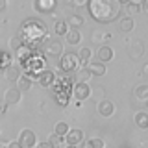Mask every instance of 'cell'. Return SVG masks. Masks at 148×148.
<instances>
[{
  "instance_id": "cell-1",
  "label": "cell",
  "mask_w": 148,
  "mask_h": 148,
  "mask_svg": "<svg viewBox=\"0 0 148 148\" xmlns=\"http://www.w3.org/2000/svg\"><path fill=\"white\" fill-rule=\"evenodd\" d=\"M21 37L22 45L30 46V48H37L48 39V28H46L45 22H41L39 18H26L21 26Z\"/></svg>"
},
{
  "instance_id": "cell-2",
  "label": "cell",
  "mask_w": 148,
  "mask_h": 148,
  "mask_svg": "<svg viewBox=\"0 0 148 148\" xmlns=\"http://www.w3.org/2000/svg\"><path fill=\"white\" fill-rule=\"evenodd\" d=\"M87 8H89L91 17L96 22H102V24L117 21L120 15V2L119 0H89Z\"/></svg>"
},
{
  "instance_id": "cell-3",
  "label": "cell",
  "mask_w": 148,
  "mask_h": 148,
  "mask_svg": "<svg viewBox=\"0 0 148 148\" xmlns=\"http://www.w3.org/2000/svg\"><path fill=\"white\" fill-rule=\"evenodd\" d=\"M22 69H24V72H34V74L43 72L46 69V56L39 48H35L32 52V56L26 59V63L22 65Z\"/></svg>"
},
{
  "instance_id": "cell-4",
  "label": "cell",
  "mask_w": 148,
  "mask_h": 148,
  "mask_svg": "<svg viewBox=\"0 0 148 148\" xmlns=\"http://www.w3.org/2000/svg\"><path fill=\"white\" fill-rule=\"evenodd\" d=\"M78 65H80V59H78V56L76 54H71V52H67V54H63L61 58H59V69H61L63 72H74L78 69Z\"/></svg>"
},
{
  "instance_id": "cell-5",
  "label": "cell",
  "mask_w": 148,
  "mask_h": 148,
  "mask_svg": "<svg viewBox=\"0 0 148 148\" xmlns=\"http://www.w3.org/2000/svg\"><path fill=\"white\" fill-rule=\"evenodd\" d=\"M72 87H74V82L71 76H56V82L52 85V91L54 95L56 92H65V95H72Z\"/></svg>"
},
{
  "instance_id": "cell-6",
  "label": "cell",
  "mask_w": 148,
  "mask_h": 148,
  "mask_svg": "<svg viewBox=\"0 0 148 148\" xmlns=\"http://www.w3.org/2000/svg\"><path fill=\"white\" fill-rule=\"evenodd\" d=\"M91 87H89V83H83V82H78V83H74V87H72V95L76 96V100L78 102H83V100H87L91 96Z\"/></svg>"
},
{
  "instance_id": "cell-7",
  "label": "cell",
  "mask_w": 148,
  "mask_h": 148,
  "mask_svg": "<svg viewBox=\"0 0 148 148\" xmlns=\"http://www.w3.org/2000/svg\"><path fill=\"white\" fill-rule=\"evenodd\" d=\"M34 8L37 13H54V9L58 8V0H34Z\"/></svg>"
},
{
  "instance_id": "cell-8",
  "label": "cell",
  "mask_w": 148,
  "mask_h": 148,
  "mask_svg": "<svg viewBox=\"0 0 148 148\" xmlns=\"http://www.w3.org/2000/svg\"><path fill=\"white\" fill-rule=\"evenodd\" d=\"M18 143H21L22 148H35V145H37V137H35V133L32 132V130L26 128V130H22V132H21Z\"/></svg>"
},
{
  "instance_id": "cell-9",
  "label": "cell",
  "mask_w": 148,
  "mask_h": 148,
  "mask_svg": "<svg viewBox=\"0 0 148 148\" xmlns=\"http://www.w3.org/2000/svg\"><path fill=\"white\" fill-rule=\"evenodd\" d=\"M45 56H48V58H59V56H63V45L59 41H48L45 45Z\"/></svg>"
},
{
  "instance_id": "cell-10",
  "label": "cell",
  "mask_w": 148,
  "mask_h": 148,
  "mask_svg": "<svg viewBox=\"0 0 148 148\" xmlns=\"http://www.w3.org/2000/svg\"><path fill=\"white\" fill-rule=\"evenodd\" d=\"M83 143V132L78 128L74 130H69L67 135H65V145H72V146H78Z\"/></svg>"
},
{
  "instance_id": "cell-11",
  "label": "cell",
  "mask_w": 148,
  "mask_h": 148,
  "mask_svg": "<svg viewBox=\"0 0 148 148\" xmlns=\"http://www.w3.org/2000/svg\"><path fill=\"white\" fill-rule=\"evenodd\" d=\"M37 82H39L43 87H52L54 82H56V72L50 71V69H45L43 72H39V78H37Z\"/></svg>"
},
{
  "instance_id": "cell-12",
  "label": "cell",
  "mask_w": 148,
  "mask_h": 148,
  "mask_svg": "<svg viewBox=\"0 0 148 148\" xmlns=\"http://www.w3.org/2000/svg\"><path fill=\"white\" fill-rule=\"evenodd\" d=\"M96 109H98V113L102 117H111V115L115 113V104L111 100H100L98 104H96Z\"/></svg>"
},
{
  "instance_id": "cell-13",
  "label": "cell",
  "mask_w": 148,
  "mask_h": 148,
  "mask_svg": "<svg viewBox=\"0 0 148 148\" xmlns=\"http://www.w3.org/2000/svg\"><path fill=\"white\" fill-rule=\"evenodd\" d=\"M32 52H34V48H30V46H26V45H22L18 50H15V58H17V63L21 65H24L26 63V59L32 56Z\"/></svg>"
},
{
  "instance_id": "cell-14",
  "label": "cell",
  "mask_w": 148,
  "mask_h": 148,
  "mask_svg": "<svg viewBox=\"0 0 148 148\" xmlns=\"http://www.w3.org/2000/svg\"><path fill=\"white\" fill-rule=\"evenodd\" d=\"M21 102V91L17 89V87H11V89L6 91V95H4V104L11 106V104H18Z\"/></svg>"
},
{
  "instance_id": "cell-15",
  "label": "cell",
  "mask_w": 148,
  "mask_h": 148,
  "mask_svg": "<svg viewBox=\"0 0 148 148\" xmlns=\"http://www.w3.org/2000/svg\"><path fill=\"white\" fill-rule=\"evenodd\" d=\"M85 67H87V71L91 72V76H104L106 74V65L100 63V61H91V63H87Z\"/></svg>"
},
{
  "instance_id": "cell-16",
  "label": "cell",
  "mask_w": 148,
  "mask_h": 148,
  "mask_svg": "<svg viewBox=\"0 0 148 148\" xmlns=\"http://www.w3.org/2000/svg\"><path fill=\"white\" fill-rule=\"evenodd\" d=\"M96 56H98L100 63L106 65L108 61H111V59H113V50H111L108 45H102L100 48H98V52H96Z\"/></svg>"
},
{
  "instance_id": "cell-17",
  "label": "cell",
  "mask_w": 148,
  "mask_h": 148,
  "mask_svg": "<svg viewBox=\"0 0 148 148\" xmlns=\"http://www.w3.org/2000/svg\"><path fill=\"white\" fill-rule=\"evenodd\" d=\"M128 54L132 56L133 59H139L143 54H145V46H143V43H139V41L132 43V45H130V48H128Z\"/></svg>"
},
{
  "instance_id": "cell-18",
  "label": "cell",
  "mask_w": 148,
  "mask_h": 148,
  "mask_svg": "<svg viewBox=\"0 0 148 148\" xmlns=\"http://www.w3.org/2000/svg\"><path fill=\"white\" fill-rule=\"evenodd\" d=\"M15 87H17L18 91H28V89L32 87V80H30V78L26 76L24 72H22L21 76L17 78V82H15Z\"/></svg>"
},
{
  "instance_id": "cell-19",
  "label": "cell",
  "mask_w": 148,
  "mask_h": 148,
  "mask_svg": "<svg viewBox=\"0 0 148 148\" xmlns=\"http://www.w3.org/2000/svg\"><path fill=\"white\" fill-rule=\"evenodd\" d=\"M65 39H67L69 45H78V43H80V39H82L80 30H76V28H69V32L65 34Z\"/></svg>"
},
{
  "instance_id": "cell-20",
  "label": "cell",
  "mask_w": 148,
  "mask_h": 148,
  "mask_svg": "<svg viewBox=\"0 0 148 148\" xmlns=\"http://www.w3.org/2000/svg\"><path fill=\"white\" fill-rule=\"evenodd\" d=\"M135 124L141 130H148V113H145V111H139V113L135 115Z\"/></svg>"
},
{
  "instance_id": "cell-21",
  "label": "cell",
  "mask_w": 148,
  "mask_h": 148,
  "mask_svg": "<svg viewBox=\"0 0 148 148\" xmlns=\"http://www.w3.org/2000/svg\"><path fill=\"white\" fill-rule=\"evenodd\" d=\"M133 26H135V22H133L132 17H122V18L119 21V28H120L122 32H132Z\"/></svg>"
},
{
  "instance_id": "cell-22",
  "label": "cell",
  "mask_w": 148,
  "mask_h": 148,
  "mask_svg": "<svg viewBox=\"0 0 148 148\" xmlns=\"http://www.w3.org/2000/svg\"><path fill=\"white\" fill-rule=\"evenodd\" d=\"M8 67H11V54L0 50V71H6Z\"/></svg>"
},
{
  "instance_id": "cell-23",
  "label": "cell",
  "mask_w": 148,
  "mask_h": 148,
  "mask_svg": "<svg viewBox=\"0 0 148 148\" xmlns=\"http://www.w3.org/2000/svg\"><path fill=\"white\" fill-rule=\"evenodd\" d=\"M67 32H69L67 21H56V24H54V34L56 35H65Z\"/></svg>"
},
{
  "instance_id": "cell-24",
  "label": "cell",
  "mask_w": 148,
  "mask_h": 148,
  "mask_svg": "<svg viewBox=\"0 0 148 148\" xmlns=\"http://www.w3.org/2000/svg\"><path fill=\"white\" fill-rule=\"evenodd\" d=\"M135 96L141 102H145L148 98V83H143V85H139L137 89H135Z\"/></svg>"
},
{
  "instance_id": "cell-25",
  "label": "cell",
  "mask_w": 148,
  "mask_h": 148,
  "mask_svg": "<svg viewBox=\"0 0 148 148\" xmlns=\"http://www.w3.org/2000/svg\"><path fill=\"white\" fill-rule=\"evenodd\" d=\"M48 143H50L54 148H63V146H65V137L52 133V135H50V139H48Z\"/></svg>"
},
{
  "instance_id": "cell-26",
  "label": "cell",
  "mask_w": 148,
  "mask_h": 148,
  "mask_svg": "<svg viewBox=\"0 0 148 148\" xmlns=\"http://www.w3.org/2000/svg\"><path fill=\"white\" fill-rule=\"evenodd\" d=\"M54 100L58 102V106L65 108V106L69 104V100H71V95H65V92H56V95H54Z\"/></svg>"
},
{
  "instance_id": "cell-27",
  "label": "cell",
  "mask_w": 148,
  "mask_h": 148,
  "mask_svg": "<svg viewBox=\"0 0 148 148\" xmlns=\"http://www.w3.org/2000/svg\"><path fill=\"white\" fill-rule=\"evenodd\" d=\"M69 130H71V128H69V124H67V122H58V124L54 126V133H56V135H61V137H65Z\"/></svg>"
},
{
  "instance_id": "cell-28",
  "label": "cell",
  "mask_w": 148,
  "mask_h": 148,
  "mask_svg": "<svg viewBox=\"0 0 148 148\" xmlns=\"http://www.w3.org/2000/svg\"><path fill=\"white\" fill-rule=\"evenodd\" d=\"M91 56H92V52H91V48H87V46H83V48L80 50V54H78V59H80L82 63H89V59H91Z\"/></svg>"
},
{
  "instance_id": "cell-29",
  "label": "cell",
  "mask_w": 148,
  "mask_h": 148,
  "mask_svg": "<svg viewBox=\"0 0 148 148\" xmlns=\"http://www.w3.org/2000/svg\"><path fill=\"white\" fill-rule=\"evenodd\" d=\"M67 24H69V28H76V30H78V28L83 24V18L80 15H71L69 21H67Z\"/></svg>"
},
{
  "instance_id": "cell-30",
  "label": "cell",
  "mask_w": 148,
  "mask_h": 148,
  "mask_svg": "<svg viewBox=\"0 0 148 148\" xmlns=\"http://www.w3.org/2000/svg\"><path fill=\"white\" fill-rule=\"evenodd\" d=\"M18 76H21V74H18V71H17L15 67H13V65L6 69V78H8V80H11V82L15 80V82H17V78H18Z\"/></svg>"
},
{
  "instance_id": "cell-31",
  "label": "cell",
  "mask_w": 148,
  "mask_h": 148,
  "mask_svg": "<svg viewBox=\"0 0 148 148\" xmlns=\"http://www.w3.org/2000/svg\"><path fill=\"white\" fill-rule=\"evenodd\" d=\"M21 46H22L21 37H11V39H9V48H11V50H18Z\"/></svg>"
},
{
  "instance_id": "cell-32",
  "label": "cell",
  "mask_w": 148,
  "mask_h": 148,
  "mask_svg": "<svg viewBox=\"0 0 148 148\" xmlns=\"http://www.w3.org/2000/svg\"><path fill=\"white\" fill-rule=\"evenodd\" d=\"M126 11H128V15H135V13L141 11V6H135V4H126Z\"/></svg>"
},
{
  "instance_id": "cell-33",
  "label": "cell",
  "mask_w": 148,
  "mask_h": 148,
  "mask_svg": "<svg viewBox=\"0 0 148 148\" xmlns=\"http://www.w3.org/2000/svg\"><path fill=\"white\" fill-rule=\"evenodd\" d=\"M78 76H80V82H83V83H87L85 80H87V78L91 76V72L87 71V67H85V69H82V71H80V74H78Z\"/></svg>"
},
{
  "instance_id": "cell-34",
  "label": "cell",
  "mask_w": 148,
  "mask_h": 148,
  "mask_svg": "<svg viewBox=\"0 0 148 148\" xmlns=\"http://www.w3.org/2000/svg\"><path fill=\"white\" fill-rule=\"evenodd\" d=\"M91 141V145H92V148H104L106 145H104V141L102 139H89Z\"/></svg>"
},
{
  "instance_id": "cell-35",
  "label": "cell",
  "mask_w": 148,
  "mask_h": 148,
  "mask_svg": "<svg viewBox=\"0 0 148 148\" xmlns=\"http://www.w3.org/2000/svg\"><path fill=\"white\" fill-rule=\"evenodd\" d=\"M35 148H54V146L50 145L48 141H41V143H37V145H35Z\"/></svg>"
},
{
  "instance_id": "cell-36",
  "label": "cell",
  "mask_w": 148,
  "mask_h": 148,
  "mask_svg": "<svg viewBox=\"0 0 148 148\" xmlns=\"http://www.w3.org/2000/svg\"><path fill=\"white\" fill-rule=\"evenodd\" d=\"M6 148H22V146H21V143H18V141H9L8 145H6Z\"/></svg>"
},
{
  "instance_id": "cell-37",
  "label": "cell",
  "mask_w": 148,
  "mask_h": 148,
  "mask_svg": "<svg viewBox=\"0 0 148 148\" xmlns=\"http://www.w3.org/2000/svg\"><path fill=\"white\" fill-rule=\"evenodd\" d=\"M87 2L89 0H71V4H74V6H87Z\"/></svg>"
},
{
  "instance_id": "cell-38",
  "label": "cell",
  "mask_w": 148,
  "mask_h": 148,
  "mask_svg": "<svg viewBox=\"0 0 148 148\" xmlns=\"http://www.w3.org/2000/svg\"><path fill=\"white\" fill-rule=\"evenodd\" d=\"M146 0H130V4H135V6H143Z\"/></svg>"
},
{
  "instance_id": "cell-39",
  "label": "cell",
  "mask_w": 148,
  "mask_h": 148,
  "mask_svg": "<svg viewBox=\"0 0 148 148\" xmlns=\"http://www.w3.org/2000/svg\"><path fill=\"white\" fill-rule=\"evenodd\" d=\"M6 109H8V104H4V102H0V113H4Z\"/></svg>"
},
{
  "instance_id": "cell-40",
  "label": "cell",
  "mask_w": 148,
  "mask_h": 148,
  "mask_svg": "<svg viewBox=\"0 0 148 148\" xmlns=\"http://www.w3.org/2000/svg\"><path fill=\"white\" fill-rule=\"evenodd\" d=\"M82 148H92V145H91V141H85V143H83V145H82Z\"/></svg>"
},
{
  "instance_id": "cell-41",
  "label": "cell",
  "mask_w": 148,
  "mask_h": 148,
  "mask_svg": "<svg viewBox=\"0 0 148 148\" xmlns=\"http://www.w3.org/2000/svg\"><path fill=\"white\" fill-rule=\"evenodd\" d=\"M6 9V0H0V11H4Z\"/></svg>"
},
{
  "instance_id": "cell-42",
  "label": "cell",
  "mask_w": 148,
  "mask_h": 148,
  "mask_svg": "<svg viewBox=\"0 0 148 148\" xmlns=\"http://www.w3.org/2000/svg\"><path fill=\"white\" fill-rule=\"evenodd\" d=\"M143 74H145V76L148 78V63L145 65V67H143Z\"/></svg>"
},
{
  "instance_id": "cell-43",
  "label": "cell",
  "mask_w": 148,
  "mask_h": 148,
  "mask_svg": "<svg viewBox=\"0 0 148 148\" xmlns=\"http://www.w3.org/2000/svg\"><path fill=\"white\" fill-rule=\"evenodd\" d=\"M120 2V6H122V4H130V0H119Z\"/></svg>"
},
{
  "instance_id": "cell-44",
  "label": "cell",
  "mask_w": 148,
  "mask_h": 148,
  "mask_svg": "<svg viewBox=\"0 0 148 148\" xmlns=\"http://www.w3.org/2000/svg\"><path fill=\"white\" fill-rule=\"evenodd\" d=\"M63 148H78V146H72V145H65Z\"/></svg>"
},
{
  "instance_id": "cell-45",
  "label": "cell",
  "mask_w": 148,
  "mask_h": 148,
  "mask_svg": "<svg viewBox=\"0 0 148 148\" xmlns=\"http://www.w3.org/2000/svg\"><path fill=\"white\" fill-rule=\"evenodd\" d=\"M145 106H146V108H148V98H146V100H145Z\"/></svg>"
},
{
  "instance_id": "cell-46",
  "label": "cell",
  "mask_w": 148,
  "mask_h": 148,
  "mask_svg": "<svg viewBox=\"0 0 148 148\" xmlns=\"http://www.w3.org/2000/svg\"><path fill=\"white\" fill-rule=\"evenodd\" d=\"M0 148H6V145H2V143H0Z\"/></svg>"
},
{
  "instance_id": "cell-47",
  "label": "cell",
  "mask_w": 148,
  "mask_h": 148,
  "mask_svg": "<svg viewBox=\"0 0 148 148\" xmlns=\"http://www.w3.org/2000/svg\"><path fill=\"white\" fill-rule=\"evenodd\" d=\"M146 9H148V2H146Z\"/></svg>"
},
{
  "instance_id": "cell-48",
  "label": "cell",
  "mask_w": 148,
  "mask_h": 148,
  "mask_svg": "<svg viewBox=\"0 0 148 148\" xmlns=\"http://www.w3.org/2000/svg\"><path fill=\"white\" fill-rule=\"evenodd\" d=\"M104 148H108V146H104Z\"/></svg>"
}]
</instances>
